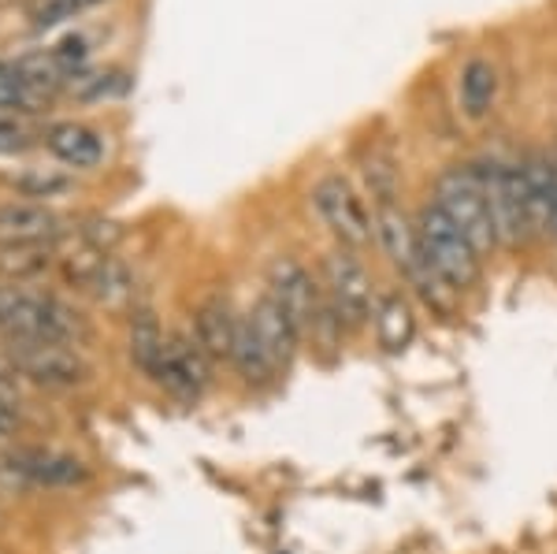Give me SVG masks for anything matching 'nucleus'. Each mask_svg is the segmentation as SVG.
I'll list each match as a JSON object with an SVG mask.
<instances>
[{"instance_id":"nucleus-1","label":"nucleus","mask_w":557,"mask_h":554,"mask_svg":"<svg viewBox=\"0 0 557 554\" xmlns=\"http://www.w3.org/2000/svg\"><path fill=\"white\" fill-rule=\"evenodd\" d=\"M0 335L26 343H67L75 346L86 335L78 312L52 294H34L20 287H0Z\"/></svg>"},{"instance_id":"nucleus-2","label":"nucleus","mask_w":557,"mask_h":554,"mask_svg":"<svg viewBox=\"0 0 557 554\" xmlns=\"http://www.w3.org/2000/svg\"><path fill=\"white\" fill-rule=\"evenodd\" d=\"M417 238H420V254H424V261L431 264V272H435L454 294L472 291L475 283H480L483 254L435 201H428L424 209L417 212Z\"/></svg>"},{"instance_id":"nucleus-3","label":"nucleus","mask_w":557,"mask_h":554,"mask_svg":"<svg viewBox=\"0 0 557 554\" xmlns=\"http://www.w3.org/2000/svg\"><path fill=\"white\" fill-rule=\"evenodd\" d=\"M431 201L472 238V246L480 249V254H491V249L498 246L494 220L487 209V194H483V178L475 164L446 168V172L435 178V198Z\"/></svg>"},{"instance_id":"nucleus-4","label":"nucleus","mask_w":557,"mask_h":554,"mask_svg":"<svg viewBox=\"0 0 557 554\" xmlns=\"http://www.w3.org/2000/svg\"><path fill=\"white\" fill-rule=\"evenodd\" d=\"M323 294H327V306L343 332H361L364 324H372V309L380 294H375L372 275L354 249L335 246L323 257Z\"/></svg>"},{"instance_id":"nucleus-5","label":"nucleus","mask_w":557,"mask_h":554,"mask_svg":"<svg viewBox=\"0 0 557 554\" xmlns=\"http://www.w3.org/2000/svg\"><path fill=\"white\" fill-rule=\"evenodd\" d=\"M312 209H317V217L323 227L331 231V238H335L343 249H354V254H361V249L372 246L375 238V220L368 217L364 201L357 198L354 183H349L346 175L331 172L323 175L317 186H312L309 194Z\"/></svg>"},{"instance_id":"nucleus-6","label":"nucleus","mask_w":557,"mask_h":554,"mask_svg":"<svg viewBox=\"0 0 557 554\" xmlns=\"http://www.w3.org/2000/svg\"><path fill=\"white\" fill-rule=\"evenodd\" d=\"M483 178V194H487V209L494 220V235L498 246H520L532 238V220H528L524 190H520V164H475Z\"/></svg>"},{"instance_id":"nucleus-7","label":"nucleus","mask_w":557,"mask_h":554,"mask_svg":"<svg viewBox=\"0 0 557 554\" xmlns=\"http://www.w3.org/2000/svg\"><path fill=\"white\" fill-rule=\"evenodd\" d=\"M8 361H12V369L20 377L52 391H71L89 380L86 357L67 343H26V338H12Z\"/></svg>"},{"instance_id":"nucleus-8","label":"nucleus","mask_w":557,"mask_h":554,"mask_svg":"<svg viewBox=\"0 0 557 554\" xmlns=\"http://www.w3.org/2000/svg\"><path fill=\"white\" fill-rule=\"evenodd\" d=\"M152 380H157L168 395H175L183 402H197L212 383V357L201 350V343H197L194 335L175 332V335H168Z\"/></svg>"},{"instance_id":"nucleus-9","label":"nucleus","mask_w":557,"mask_h":554,"mask_svg":"<svg viewBox=\"0 0 557 554\" xmlns=\"http://www.w3.org/2000/svg\"><path fill=\"white\" fill-rule=\"evenodd\" d=\"M249 324H253L257 338L264 343V350L272 354V361L278 365V372L290 369V361L298 357V346H301V328L294 324L290 317H286V309L278 306V301L272 298V294H260L257 306L246 312Z\"/></svg>"},{"instance_id":"nucleus-10","label":"nucleus","mask_w":557,"mask_h":554,"mask_svg":"<svg viewBox=\"0 0 557 554\" xmlns=\"http://www.w3.org/2000/svg\"><path fill=\"white\" fill-rule=\"evenodd\" d=\"M60 231V217L38 201H0V246H49Z\"/></svg>"},{"instance_id":"nucleus-11","label":"nucleus","mask_w":557,"mask_h":554,"mask_svg":"<svg viewBox=\"0 0 557 554\" xmlns=\"http://www.w3.org/2000/svg\"><path fill=\"white\" fill-rule=\"evenodd\" d=\"M8 472L34 488H71L86 480V466L78 458L57 451H38V446L34 451H15L8 458Z\"/></svg>"},{"instance_id":"nucleus-12","label":"nucleus","mask_w":557,"mask_h":554,"mask_svg":"<svg viewBox=\"0 0 557 554\" xmlns=\"http://www.w3.org/2000/svg\"><path fill=\"white\" fill-rule=\"evenodd\" d=\"M238 324L242 317L231 309L227 298H209L197 306L194 317V338L201 343V350L212 357V361H231L235 354V338H238Z\"/></svg>"},{"instance_id":"nucleus-13","label":"nucleus","mask_w":557,"mask_h":554,"mask_svg":"<svg viewBox=\"0 0 557 554\" xmlns=\"http://www.w3.org/2000/svg\"><path fill=\"white\" fill-rule=\"evenodd\" d=\"M372 328L383 350L391 354L406 350L412 338H417V312H412L409 298H401L398 291H383L372 309Z\"/></svg>"},{"instance_id":"nucleus-14","label":"nucleus","mask_w":557,"mask_h":554,"mask_svg":"<svg viewBox=\"0 0 557 554\" xmlns=\"http://www.w3.org/2000/svg\"><path fill=\"white\" fill-rule=\"evenodd\" d=\"M45 146H49L52 157L71 168H97L104 160L101 134L83 127V123H57V127H49Z\"/></svg>"},{"instance_id":"nucleus-15","label":"nucleus","mask_w":557,"mask_h":554,"mask_svg":"<svg viewBox=\"0 0 557 554\" xmlns=\"http://www.w3.org/2000/svg\"><path fill=\"white\" fill-rule=\"evenodd\" d=\"M494 101H498V71H494L491 60H469L461 67V78H457V104L469 120H483L491 115Z\"/></svg>"},{"instance_id":"nucleus-16","label":"nucleus","mask_w":557,"mask_h":554,"mask_svg":"<svg viewBox=\"0 0 557 554\" xmlns=\"http://www.w3.org/2000/svg\"><path fill=\"white\" fill-rule=\"evenodd\" d=\"M231 365H235V372L249 383V387H264V383H272L278 377V365L272 361V354L264 350V343L257 338L249 317H242V324H238V338H235Z\"/></svg>"},{"instance_id":"nucleus-17","label":"nucleus","mask_w":557,"mask_h":554,"mask_svg":"<svg viewBox=\"0 0 557 554\" xmlns=\"http://www.w3.org/2000/svg\"><path fill=\"white\" fill-rule=\"evenodd\" d=\"M164 328H160L157 312L152 309H134L131 317V361L138 365L146 377H152L160 365V354H164Z\"/></svg>"},{"instance_id":"nucleus-18","label":"nucleus","mask_w":557,"mask_h":554,"mask_svg":"<svg viewBox=\"0 0 557 554\" xmlns=\"http://www.w3.org/2000/svg\"><path fill=\"white\" fill-rule=\"evenodd\" d=\"M364 178H368V190H372V198H375V209H386V205L398 201V168H394L391 153L372 149V157L364 160Z\"/></svg>"},{"instance_id":"nucleus-19","label":"nucleus","mask_w":557,"mask_h":554,"mask_svg":"<svg viewBox=\"0 0 557 554\" xmlns=\"http://www.w3.org/2000/svg\"><path fill=\"white\" fill-rule=\"evenodd\" d=\"M41 101V94L23 78V71L15 64H0V112H34Z\"/></svg>"},{"instance_id":"nucleus-20","label":"nucleus","mask_w":557,"mask_h":554,"mask_svg":"<svg viewBox=\"0 0 557 554\" xmlns=\"http://www.w3.org/2000/svg\"><path fill=\"white\" fill-rule=\"evenodd\" d=\"M49 268V246H4L0 249V272L12 280H30Z\"/></svg>"},{"instance_id":"nucleus-21","label":"nucleus","mask_w":557,"mask_h":554,"mask_svg":"<svg viewBox=\"0 0 557 554\" xmlns=\"http://www.w3.org/2000/svg\"><path fill=\"white\" fill-rule=\"evenodd\" d=\"M104 4V0H34L30 4V23L41 26V30H49V26H60L67 20H75V15L89 12V8Z\"/></svg>"},{"instance_id":"nucleus-22","label":"nucleus","mask_w":557,"mask_h":554,"mask_svg":"<svg viewBox=\"0 0 557 554\" xmlns=\"http://www.w3.org/2000/svg\"><path fill=\"white\" fill-rule=\"evenodd\" d=\"M71 89H75L78 97H86V101H97V97L127 89V78L123 75H78L75 83H71Z\"/></svg>"},{"instance_id":"nucleus-23","label":"nucleus","mask_w":557,"mask_h":554,"mask_svg":"<svg viewBox=\"0 0 557 554\" xmlns=\"http://www.w3.org/2000/svg\"><path fill=\"white\" fill-rule=\"evenodd\" d=\"M26 146H30V131L20 120H12L8 112H0V157L23 153Z\"/></svg>"},{"instance_id":"nucleus-24","label":"nucleus","mask_w":557,"mask_h":554,"mask_svg":"<svg viewBox=\"0 0 557 554\" xmlns=\"http://www.w3.org/2000/svg\"><path fill=\"white\" fill-rule=\"evenodd\" d=\"M15 428H20V414H15V409H12V402L0 398V443L12 440Z\"/></svg>"},{"instance_id":"nucleus-25","label":"nucleus","mask_w":557,"mask_h":554,"mask_svg":"<svg viewBox=\"0 0 557 554\" xmlns=\"http://www.w3.org/2000/svg\"><path fill=\"white\" fill-rule=\"evenodd\" d=\"M8 387H12V377H8V369L0 365V398L8 395Z\"/></svg>"}]
</instances>
